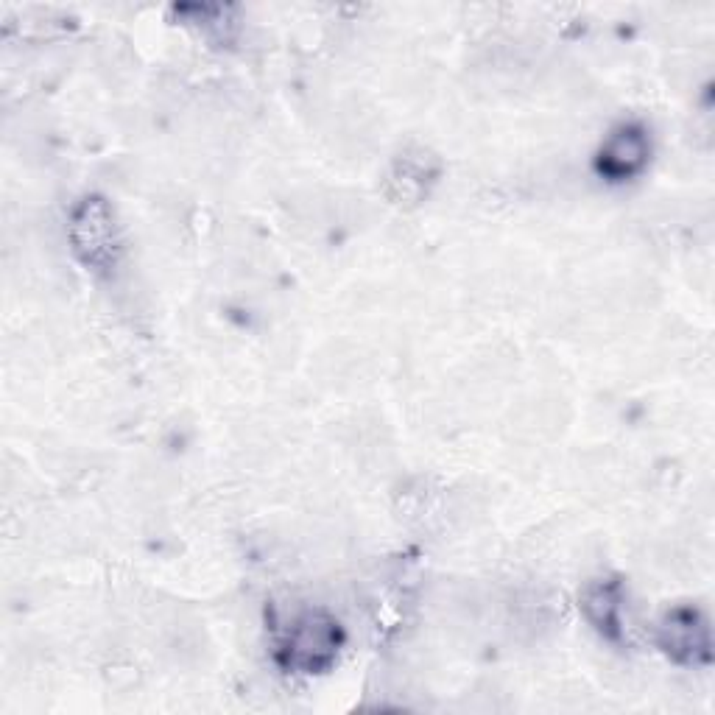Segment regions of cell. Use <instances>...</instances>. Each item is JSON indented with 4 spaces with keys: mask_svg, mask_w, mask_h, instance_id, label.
<instances>
[{
    "mask_svg": "<svg viewBox=\"0 0 715 715\" xmlns=\"http://www.w3.org/2000/svg\"><path fill=\"white\" fill-rule=\"evenodd\" d=\"M604 157H607V168L612 174H629L635 165L643 162V140L635 132H621L618 137H612Z\"/></svg>",
    "mask_w": 715,
    "mask_h": 715,
    "instance_id": "1",
    "label": "cell"
}]
</instances>
